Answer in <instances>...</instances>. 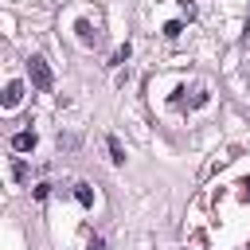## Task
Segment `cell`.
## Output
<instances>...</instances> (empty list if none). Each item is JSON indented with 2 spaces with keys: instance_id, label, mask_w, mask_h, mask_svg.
Instances as JSON below:
<instances>
[{
  "instance_id": "cell-1",
  "label": "cell",
  "mask_w": 250,
  "mask_h": 250,
  "mask_svg": "<svg viewBox=\"0 0 250 250\" xmlns=\"http://www.w3.org/2000/svg\"><path fill=\"white\" fill-rule=\"evenodd\" d=\"M27 74H31V86H35V90H51V86H55L51 66H47L43 55H31V59H27Z\"/></svg>"
},
{
  "instance_id": "cell-2",
  "label": "cell",
  "mask_w": 250,
  "mask_h": 250,
  "mask_svg": "<svg viewBox=\"0 0 250 250\" xmlns=\"http://www.w3.org/2000/svg\"><path fill=\"white\" fill-rule=\"evenodd\" d=\"M74 31H78V43H82V47H98V43H102V31H98L90 20H78Z\"/></svg>"
},
{
  "instance_id": "cell-3",
  "label": "cell",
  "mask_w": 250,
  "mask_h": 250,
  "mask_svg": "<svg viewBox=\"0 0 250 250\" xmlns=\"http://www.w3.org/2000/svg\"><path fill=\"white\" fill-rule=\"evenodd\" d=\"M20 98H23V82H8V90H4V109H16Z\"/></svg>"
},
{
  "instance_id": "cell-4",
  "label": "cell",
  "mask_w": 250,
  "mask_h": 250,
  "mask_svg": "<svg viewBox=\"0 0 250 250\" xmlns=\"http://www.w3.org/2000/svg\"><path fill=\"white\" fill-rule=\"evenodd\" d=\"M12 148H16V152H31V148H35V133H31V129L16 133V137H12Z\"/></svg>"
},
{
  "instance_id": "cell-5",
  "label": "cell",
  "mask_w": 250,
  "mask_h": 250,
  "mask_svg": "<svg viewBox=\"0 0 250 250\" xmlns=\"http://www.w3.org/2000/svg\"><path fill=\"white\" fill-rule=\"evenodd\" d=\"M74 195H78L82 207H94V191H90V184H74Z\"/></svg>"
},
{
  "instance_id": "cell-6",
  "label": "cell",
  "mask_w": 250,
  "mask_h": 250,
  "mask_svg": "<svg viewBox=\"0 0 250 250\" xmlns=\"http://www.w3.org/2000/svg\"><path fill=\"white\" fill-rule=\"evenodd\" d=\"M109 160L113 164H125V152H121V141L117 137H109Z\"/></svg>"
},
{
  "instance_id": "cell-7",
  "label": "cell",
  "mask_w": 250,
  "mask_h": 250,
  "mask_svg": "<svg viewBox=\"0 0 250 250\" xmlns=\"http://www.w3.org/2000/svg\"><path fill=\"white\" fill-rule=\"evenodd\" d=\"M180 31H184V23H180V20H172V23H168V27H164V35H168V39H176V35H180Z\"/></svg>"
},
{
  "instance_id": "cell-8",
  "label": "cell",
  "mask_w": 250,
  "mask_h": 250,
  "mask_svg": "<svg viewBox=\"0 0 250 250\" xmlns=\"http://www.w3.org/2000/svg\"><path fill=\"white\" fill-rule=\"evenodd\" d=\"M12 176H16V180H27V164L16 160V164H12Z\"/></svg>"
},
{
  "instance_id": "cell-9",
  "label": "cell",
  "mask_w": 250,
  "mask_h": 250,
  "mask_svg": "<svg viewBox=\"0 0 250 250\" xmlns=\"http://www.w3.org/2000/svg\"><path fill=\"white\" fill-rule=\"evenodd\" d=\"M125 59H129V43H121V47H117V55H113V62H117V66H121V62H125Z\"/></svg>"
},
{
  "instance_id": "cell-10",
  "label": "cell",
  "mask_w": 250,
  "mask_h": 250,
  "mask_svg": "<svg viewBox=\"0 0 250 250\" xmlns=\"http://www.w3.org/2000/svg\"><path fill=\"white\" fill-rule=\"evenodd\" d=\"M86 250H105V242H102V238H98V234H94V238H90V242H86Z\"/></svg>"
},
{
  "instance_id": "cell-11",
  "label": "cell",
  "mask_w": 250,
  "mask_h": 250,
  "mask_svg": "<svg viewBox=\"0 0 250 250\" xmlns=\"http://www.w3.org/2000/svg\"><path fill=\"white\" fill-rule=\"evenodd\" d=\"M242 199H250V180H242Z\"/></svg>"
}]
</instances>
